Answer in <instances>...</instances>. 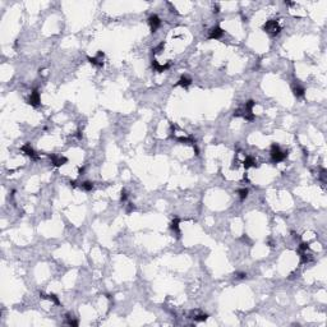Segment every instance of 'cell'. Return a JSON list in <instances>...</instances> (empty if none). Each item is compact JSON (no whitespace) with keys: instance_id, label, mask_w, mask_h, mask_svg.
<instances>
[{"instance_id":"6da1fadb","label":"cell","mask_w":327,"mask_h":327,"mask_svg":"<svg viewBox=\"0 0 327 327\" xmlns=\"http://www.w3.org/2000/svg\"><path fill=\"white\" fill-rule=\"evenodd\" d=\"M288 153L285 151H281V148L277 144H272L271 147V160L272 162H281L286 159Z\"/></svg>"},{"instance_id":"7a4b0ae2","label":"cell","mask_w":327,"mask_h":327,"mask_svg":"<svg viewBox=\"0 0 327 327\" xmlns=\"http://www.w3.org/2000/svg\"><path fill=\"white\" fill-rule=\"evenodd\" d=\"M263 28L267 33H270L271 36H276L277 33L281 31V27H280L279 22L275 21V19H271L268 22H266V24L263 26Z\"/></svg>"},{"instance_id":"3957f363","label":"cell","mask_w":327,"mask_h":327,"mask_svg":"<svg viewBox=\"0 0 327 327\" xmlns=\"http://www.w3.org/2000/svg\"><path fill=\"white\" fill-rule=\"evenodd\" d=\"M148 24H150L152 32H156V30L161 26V21H160V18L157 15H151L148 18Z\"/></svg>"},{"instance_id":"277c9868","label":"cell","mask_w":327,"mask_h":327,"mask_svg":"<svg viewBox=\"0 0 327 327\" xmlns=\"http://www.w3.org/2000/svg\"><path fill=\"white\" fill-rule=\"evenodd\" d=\"M41 102V99H40V93L37 90L32 91L31 92V96H30V100H28V104L32 105V106H38Z\"/></svg>"},{"instance_id":"5b68a950","label":"cell","mask_w":327,"mask_h":327,"mask_svg":"<svg viewBox=\"0 0 327 327\" xmlns=\"http://www.w3.org/2000/svg\"><path fill=\"white\" fill-rule=\"evenodd\" d=\"M222 35H224L222 28H220V27H217V26H216V27H213V28L210 30L208 38H211V40H217V38H220Z\"/></svg>"},{"instance_id":"8992f818","label":"cell","mask_w":327,"mask_h":327,"mask_svg":"<svg viewBox=\"0 0 327 327\" xmlns=\"http://www.w3.org/2000/svg\"><path fill=\"white\" fill-rule=\"evenodd\" d=\"M22 151H23L26 155H27L28 157H31L32 160H38V155L35 152V150H33L30 144L23 146V147H22Z\"/></svg>"},{"instance_id":"52a82bcc","label":"cell","mask_w":327,"mask_h":327,"mask_svg":"<svg viewBox=\"0 0 327 327\" xmlns=\"http://www.w3.org/2000/svg\"><path fill=\"white\" fill-rule=\"evenodd\" d=\"M88 60H90L91 64L101 67L102 64H104V53H102V51H100V53L96 56H95V58H88Z\"/></svg>"},{"instance_id":"ba28073f","label":"cell","mask_w":327,"mask_h":327,"mask_svg":"<svg viewBox=\"0 0 327 327\" xmlns=\"http://www.w3.org/2000/svg\"><path fill=\"white\" fill-rule=\"evenodd\" d=\"M50 160H51V164H53L54 166H62L67 162V159L64 156H58V155L50 156Z\"/></svg>"},{"instance_id":"9c48e42d","label":"cell","mask_w":327,"mask_h":327,"mask_svg":"<svg viewBox=\"0 0 327 327\" xmlns=\"http://www.w3.org/2000/svg\"><path fill=\"white\" fill-rule=\"evenodd\" d=\"M152 67L155 68V71L156 72H165L166 69H169L170 68V64L168 63V64H159L156 60H153L152 62Z\"/></svg>"},{"instance_id":"30bf717a","label":"cell","mask_w":327,"mask_h":327,"mask_svg":"<svg viewBox=\"0 0 327 327\" xmlns=\"http://www.w3.org/2000/svg\"><path fill=\"white\" fill-rule=\"evenodd\" d=\"M244 166H245V169L252 168V166H257V161L252 156H247L245 160H244Z\"/></svg>"},{"instance_id":"8fae6325","label":"cell","mask_w":327,"mask_h":327,"mask_svg":"<svg viewBox=\"0 0 327 327\" xmlns=\"http://www.w3.org/2000/svg\"><path fill=\"white\" fill-rule=\"evenodd\" d=\"M293 92H294V95H295L297 97H300V96H303V95H304L305 90L300 84H297V86H294V87H293Z\"/></svg>"},{"instance_id":"7c38bea8","label":"cell","mask_w":327,"mask_h":327,"mask_svg":"<svg viewBox=\"0 0 327 327\" xmlns=\"http://www.w3.org/2000/svg\"><path fill=\"white\" fill-rule=\"evenodd\" d=\"M178 84H179V86H182V87H188V86H191V84H192V79H191V78H188V77H182V78L179 79Z\"/></svg>"},{"instance_id":"4fadbf2b","label":"cell","mask_w":327,"mask_h":327,"mask_svg":"<svg viewBox=\"0 0 327 327\" xmlns=\"http://www.w3.org/2000/svg\"><path fill=\"white\" fill-rule=\"evenodd\" d=\"M41 298H44V299H49V300H51V302H54L55 304H60V302H59V299H58V297L56 295H54V294H49V295H45V294H41Z\"/></svg>"},{"instance_id":"5bb4252c","label":"cell","mask_w":327,"mask_h":327,"mask_svg":"<svg viewBox=\"0 0 327 327\" xmlns=\"http://www.w3.org/2000/svg\"><path fill=\"white\" fill-rule=\"evenodd\" d=\"M238 194H239V198H240V201H244V200L247 198V196H248V189H247V188L239 189V191H238Z\"/></svg>"},{"instance_id":"9a60e30c","label":"cell","mask_w":327,"mask_h":327,"mask_svg":"<svg viewBox=\"0 0 327 327\" xmlns=\"http://www.w3.org/2000/svg\"><path fill=\"white\" fill-rule=\"evenodd\" d=\"M171 230L179 234V220L178 219H174L173 222H171Z\"/></svg>"},{"instance_id":"2e32d148","label":"cell","mask_w":327,"mask_h":327,"mask_svg":"<svg viewBox=\"0 0 327 327\" xmlns=\"http://www.w3.org/2000/svg\"><path fill=\"white\" fill-rule=\"evenodd\" d=\"M82 188L84 189V191H91V189L93 188V184L91 182H84V183H82Z\"/></svg>"},{"instance_id":"e0dca14e","label":"cell","mask_w":327,"mask_h":327,"mask_svg":"<svg viewBox=\"0 0 327 327\" xmlns=\"http://www.w3.org/2000/svg\"><path fill=\"white\" fill-rule=\"evenodd\" d=\"M193 318H194V321H197V322H202V321L207 320V314H200V316L193 317Z\"/></svg>"},{"instance_id":"ac0fdd59","label":"cell","mask_w":327,"mask_h":327,"mask_svg":"<svg viewBox=\"0 0 327 327\" xmlns=\"http://www.w3.org/2000/svg\"><path fill=\"white\" fill-rule=\"evenodd\" d=\"M308 248H309V247H308V244H307V243H302V244L299 245V252H300V253L307 252V251H308Z\"/></svg>"},{"instance_id":"d6986e66","label":"cell","mask_w":327,"mask_h":327,"mask_svg":"<svg viewBox=\"0 0 327 327\" xmlns=\"http://www.w3.org/2000/svg\"><path fill=\"white\" fill-rule=\"evenodd\" d=\"M245 276H247V275H245L244 272H238V273H236V277H238V279H244Z\"/></svg>"},{"instance_id":"ffe728a7","label":"cell","mask_w":327,"mask_h":327,"mask_svg":"<svg viewBox=\"0 0 327 327\" xmlns=\"http://www.w3.org/2000/svg\"><path fill=\"white\" fill-rule=\"evenodd\" d=\"M127 197H128L127 193H125V192H122V196H120V201H125V200H127Z\"/></svg>"}]
</instances>
